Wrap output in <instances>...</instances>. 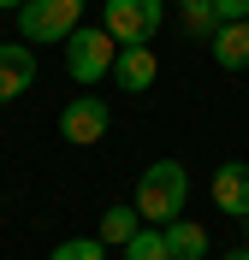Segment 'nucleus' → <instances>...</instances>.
Segmentation results:
<instances>
[{
	"label": "nucleus",
	"mask_w": 249,
	"mask_h": 260,
	"mask_svg": "<svg viewBox=\"0 0 249 260\" xmlns=\"http://www.w3.org/2000/svg\"><path fill=\"white\" fill-rule=\"evenodd\" d=\"M219 24H249V0H214Z\"/></svg>",
	"instance_id": "2eb2a0df"
},
{
	"label": "nucleus",
	"mask_w": 249,
	"mask_h": 260,
	"mask_svg": "<svg viewBox=\"0 0 249 260\" xmlns=\"http://www.w3.org/2000/svg\"><path fill=\"white\" fill-rule=\"evenodd\" d=\"M208 48H214V59L226 71H249V24H219Z\"/></svg>",
	"instance_id": "9d476101"
},
{
	"label": "nucleus",
	"mask_w": 249,
	"mask_h": 260,
	"mask_svg": "<svg viewBox=\"0 0 249 260\" xmlns=\"http://www.w3.org/2000/svg\"><path fill=\"white\" fill-rule=\"evenodd\" d=\"M208 189H214V207H219V213H232V219H249V166H243V160L219 166Z\"/></svg>",
	"instance_id": "6e6552de"
},
{
	"label": "nucleus",
	"mask_w": 249,
	"mask_h": 260,
	"mask_svg": "<svg viewBox=\"0 0 249 260\" xmlns=\"http://www.w3.org/2000/svg\"><path fill=\"white\" fill-rule=\"evenodd\" d=\"M24 6H30V0H0V12H24Z\"/></svg>",
	"instance_id": "dca6fc26"
},
{
	"label": "nucleus",
	"mask_w": 249,
	"mask_h": 260,
	"mask_svg": "<svg viewBox=\"0 0 249 260\" xmlns=\"http://www.w3.org/2000/svg\"><path fill=\"white\" fill-rule=\"evenodd\" d=\"M107 124H113V113H107V101H95V95H77V101L60 107V142H71V148L101 142Z\"/></svg>",
	"instance_id": "39448f33"
},
{
	"label": "nucleus",
	"mask_w": 249,
	"mask_h": 260,
	"mask_svg": "<svg viewBox=\"0 0 249 260\" xmlns=\"http://www.w3.org/2000/svg\"><path fill=\"white\" fill-rule=\"evenodd\" d=\"M113 59H119V42L101 30V24H77V36L66 42V71H71V83L113 77Z\"/></svg>",
	"instance_id": "20e7f679"
},
{
	"label": "nucleus",
	"mask_w": 249,
	"mask_h": 260,
	"mask_svg": "<svg viewBox=\"0 0 249 260\" xmlns=\"http://www.w3.org/2000/svg\"><path fill=\"white\" fill-rule=\"evenodd\" d=\"M178 18H184V30H190V36H208V42H214V30H219L214 0H178Z\"/></svg>",
	"instance_id": "f8f14e48"
},
{
	"label": "nucleus",
	"mask_w": 249,
	"mask_h": 260,
	"mask_svg": "<svg viewBox=\"0 0 249 260\" xmlns=\"http://www.w3.org/2000/svg\"><path fill=\"white\" fill-rule=\"evenodd\" d=\"M48 260H107V243L101 237H66Z\"/></svg>",
	"instance_id": "4468645a"
},
{
	"label": "nucleus",
	"mask_w": 249,
	"mask_h": 260,
	"mask_svg": "<svg viewBox=\"0 0 249 260\" xmlns=\"http://www.w3.org/2000/svg\"><path fill=\"white\" fill-rule=\"evenodd\" d=\"M219 260H249V243H243V248H232V254H219Z\"/></svg>",
	"instance_id": "f3484780"
},
{
	"label": "nucleus",
	"mask_w": 249,
	"mask_h": 260,
	"mask_svg": "<svg viewBox=\"0 0 249 260\" xmlns=\"http://www.w3.org/2000/svg\"><path fill=\"white\" fill-rule=\"evenodd\" d=\"M136 231H143L136 207H107V213H101V231H95V237H101L107 248H125V243L136 237Z\"/></svg>",
	"instance_id": "9b49d317"
},
{
	"label": "nucleus",
	"mask_w": 249,
	"mask_h": 260,
	"mask_svg": "<svg viewBox=\"0 0 249 260\" xmlns=\"http://www.w3.org/2000/svg\"><path fill=\"white\" fill-rule=\"evenodd\" d=\"M154 77H160L154 48H119V59H113V83L125 89V95H149Z\"/></svg>",
	"instance_id": "0eeeda50"
},
{
	"label": "nucleus",
	"mask_w": 249,
	"mask_h": 260,
	"mask_svg": "<svg viewBox=\"0 0 249 260\" xmlns=\"http://www.w3.org/2000/svg\"><path fill=\"white\" fill-rule=\"evenodd\" d=\"M83 18V0H30L18 12V30H24V48H48V42H71Z\"/></svg>",
	"instance_id": "7ed1b4c3"
},
{
	"label": "nucleus",
	"mask_w": 249,
	"mask_h": 260,
	"mask_svg": "<svg viewBox=\"0 0 249 260\" xmlns=\"http://www.w3.org/2000/svg\"><path fill=\"white\" fill-rule=\"evenodd\" d=\"M243 231H249V219H243Z\"/></svg>",
	"instance_id": "a211bd4d"
},
{
	"label": "nucleus",
	"mask_w": 249,
	"mask_h": 260,
	"mask_svg": "<svg viewBox=\"0 0 249 260\" xmlns=\"http://www.w3.org/2000/svg\"><path fill=\"white\" fill-rule=\"evenodd\" d=\"M36 89V53L24 42H0V101H18Z\"/></svg>",
	"instance_id": "423d86ee"
},
{
	"label": "nucleus",
	"mask_w": 249,
	"mask_h": 260,
	"mask_svg": "<svg viewBox=\"0 0 249 260\" xmlns=\"http://www.w3.org/2000/svg\"><path fill=\"white\" fill-rule=\"evenodd\" d=\"M160 18H166L160 0H107L101 6V30L113 36L119 48H149L154 30H160Z\"/></svg>",
	"instance_id": "f03ea898"
},
{
	"label": "nucleus",
	"mask_w": 249,
	"mask_h": 260,
	"mask_svg": "<svg viewBox=\"0 0 249 260\" xmlns=\"http://www.w3.org/2000/svg\"><path fill=\"white\" fill-rule=\"evenodd\" d=\"M125 260H172V248H166V237L154 225H143L131 243H125Z\"/></svg>",
	"instance_id": "ddd939ff"
},
{
	"label": "nucleus",
	"mask_w": 249,
	"mask_h": 260,
	"mask_svg": "<svg viewBox=\"0 0 249 260\" xmlns=\"http://www.w3.org/2000/svg\"><path fill=\"white\" fill-rule=\"evenodd\" d=\"M160 237L172 248V260H208V225H196V219H172Z\"/></svg>",
	"instance_id": "1a4fd4ad"
},
{
	"label": "nucleus",
	"mask_w": 249,
	"mask_h": 260,
	"mask_svg": "<svg viewBox=\"0 0 249 260\" xmlns=\"http://www.w3.org/2000/svg\"><path fill=\"white\" fill-rule=\"evenodd\" d=\"M184 201H190V172L184 160H154L143 178H136V219L154 231H166L172 219H184Z\"/></svg>",
	"instance_id": "f257e3e1"
}]
</instances>
